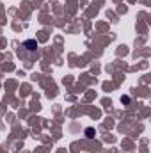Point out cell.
I'll use <instances>...</instances> for the list:
<instances>
[{
  "mask_svg": "<svg viewBox=\"0 0 151 153\" xmlns=\"http://www.w3.org/2000/svg\"><path fill=\"white\" fill-rule=\"evenodd\" d=\"M23 46H25L27 50H30V52H34V50L38 48V43H36L34 39H27V41L23 43Z\"/></svg>",
  "mask_w": 151,
  "mask_h": 153,
  "instance_id": "obj_1",
  "label": "cell"
},
{
  "mask_svg": "<svg viewBox=\"0 0 151 153\" xmlns=\"http://www.w3.org/2000/svg\"><path fill=\"white\" fill-rule=\"evenodd\" d=\"M94 135H96V132H94V128H87V130H85V137H87V139H93Z\"/></svg>",
  "mask_w": 151,
  "mask_h": 153,
  "instance_id": "obj_2",
  "label": "cell"
}]
</instances>
